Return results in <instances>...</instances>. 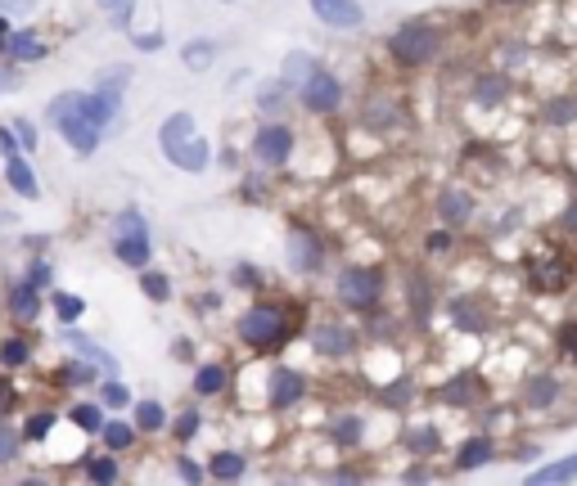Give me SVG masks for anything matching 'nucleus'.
Listing matches in <instances>:
<instances>
[{
  "mask_svg": "<svg viewBox=\"0 0 577 486\" xmlns=\"http://www.w3.org/2000/svg\"><path fill=\"white\" fill-rule=\"evenodd\" d=\"M50 122H55V131L68 140V149L82 154V158H91V154L104 145V131L86 118V91H59V95L50 100Z\"/></svg>",
  "mask_w": 577,
  "mask_h": 486,
  "instance_id": "obj_1",
  "label": "nucleus"
},
{
  "mask_svg": "<svg viewBox=\"0 0 577 486\" xmlns=\"http://www.w3.org/2000/svg\"><path fill=\"white\" fill-rule=\"evenodd\" d=\"M158 149H163V158H172L181 172H190V176H199V172H208V158H212V149H208V140L199 136V122L190 118V113H172L163 127H158Z\"/></svg>",
  "mask_w": 577,
  "mask_h": 486,
  "instance_id": "obj_2",
  "label": "nucleus"
},
{
  "mask_svg": "<svg viewBox=\"0 0 577 486\" xmlns=\"http://www.w3.org/2000/svg\"><path fill=\"white\" fill-rule=\"evenodd\" d=\"M235 333H239V342L253 347V351H280V347L288 342V333H294V324H288L284 306L257 302V306H248V311L239 315Z\"/></svg>",
  "mask_w": 577,
  "mask_h": 486,
  "instance_id": "obj_3",
  "label": "nucleus"
},
{
  "mask_svg": "<svg viewBox=\"0 0 577 486\" xmlns=\"http://www.w3.org/2000/svg\"><path fill=\"white\" fill-rule=\"evenodd\" d=\"M438 50H442V32L424 19H411L388 37V59L397 68H424V64L438 59Z\"/></svg>",
  "mask_w": 577,
  "mask_h": 486,
  "instance_id": "obj_4",
  "label": "nucleus"
},
{
  "mask_svg": "<svg viewBox=\"0 0 577 486\" xmlns=\"http://www.w3.org/2000/svg\"><path fill=\"white\" fill-rule=\"evenodd\" d=\"M334 293L343 306L352 311H370L379 297H384V275L375 266H343L339 279H334Z\"/></svg>",
  "mask_w": 577,
  "mask_h": 486,
  "instance_id": "obj_5",
  "label": "nucleus"
},
{
  "mask_svg": "<svg viewBox=\"0 0 577 486\" xmlns=\"http://www.w3.org/2000/svg\"><path fill=\"white\" fill-rule=\"evenodd\" d=\"M253 158H257V167L280 172L288 158H294V131L284 122H262L257 136H253Z\"/></svg>",
  "mask_w": 577,
  "mask_h": 486,
  "instance_id": "obj_6",
  "label": "nucleus"
},
{
  "mask_svg": "<svg viewBox=\"0 0 577 486\" xmlns=\"http://www.w3.org/2000/svg\"><path fill=\"white\" fill-rule=\"evenodd\" d=\"M528 279H532V288H541V293H559V288H568V279H573V261H568L559 248H541V252L528 261Z\"/></svg>",
  "mask_w": 577,
  "mask_h": 486,
  "instance_id": "obj_7",
  "label": "nucleus"
},
{
  "mask_svg": "<svg viewBox=\"0 0 577 486\" xmlns=\"http://www.w3.org/2000/svg\"><path fill=\"white\" fill-rule=\"evenodd\" d=\"M298 100L307 113H334L343 104V82L330 73V68H316L303 86H298Z\"/></svg>",
  "mask_w": 577,
  "mask_h": 486,
  "instance_id": "obj_8",
  "label": "nucleus"
},
{
  "mask_svg": "<svg viewBox=\"0 0 577 486\" xmlns=\"http://www.w3.org/2000/svg\"><path fill=\"white\" fill-rule=\"evenodd\" d=\"M303 396H307V378H303L298 369L275 365V369L266 374V405H271V410H288V405H298Z\"/></svg>",
  "mask_w": 577,
  "mask_h": 486,
  "instance_id": "obj_9",
  "label": "nucleus"
},
{
  "mask_svg": "<svg viewBox=\"0 0 577 486\" xmlns=\"http://www.w3.org/2000/svg\"><path fill=\"white\" fill-rule=\"evenodd\" d=\"M321 261H325V248L312 230H303V225L288 230V266H294V275H316Z\"/></svg>",
  "mask_w": 577,
  "mask_h": 486,
  "instance_id": "obj_10",
  "label": "nucleus"
},
{
  "mask_svg": "<svg viewBox=\"0 0 577 486\" xmlns=\"http://www.w3.org/2000/svg\"><path fill=\"white\" fill-rule=\"evenodd\" d=\"M312 14H316L325 28H339V32H357V28L366 23L361 0H312Z\"/></svg>",
  "mask_w": 577,
  "mask_h": 486,
  "instance_id": "obj_11",
  "label": "nucleus"
},
{
  "mask_svg": "<svg viewBox=\"0 0 577 486\" xmlns=\"http://www.w3.org/2000/svg\"><path fill=\"white\" fill-rule=\"evenodd\" d=\"M483 396H487V383H483V374H474V369H460V374H451V378L442 383V401L456 405V410L478 405Z\"/></svg>",
  "mask_w": 577,
  "mask_h": 486,
  "instance_id": "obj_12",
  "label": "nucleus"
},
{
  "mask_svg": "<svg viewBox=\"0 0 577 486\" xmlns=\"http://www.w3.org/2000/svg\"><path fill=\"white\" fill-rule=\"evenodd\" d=\"M113 257L131 270H145L149 257H154V243H149V230H118L113 239Z\"/></svg>",
  "mask_w": 577,
  "mask_h": 486,
  "instance_id": "obj_13",
  "label": "nucleus"
},
{
  "mask_svg": "<svg viewBox=\"0 0 577 486\" xmlns=\"http://www.w3.org/2000/svg\"><path fill=\"white\" fill-rule=\"evenodd\" d=\"M312 347L321 356H348V351H357V333L348 324H316L312 329Z\"/></svg>",
  "mask_w": 577,
  "mask_h": 486,
  "instance_id": "obj_14",
  "label": "nucleus"
},
{
  "mask_svg": "<svg viewBox=\"0 0 577 486\" xmlns=\"http://www.w3.org/2000/svg\"><path fill=\"white\" fill-rule=\"evenodd\" d=\"M469 216H474V199H469L465 190H442V194H438V221H442L447 230H460Z\"/></svg>",
  "mask_w": 577,
  "mask_h": 486,
  "instance_id": "obj_15",
  "label": "nucleus"
},
{
  "mask_svg": "<svg viewBox=\"0 0 577 486\" xmlns=\"http://www.w3.org/2000/svg\"><path fill=\"white\" fill-rule=\"evenodd\" d=\"M5 181H10V190H14L19 199H41V185H37V176H32V163H28L23 154H10V158H5Z\"/></svg>",
  "mask_w": 577,
  "mask_h": 486,
  "instance_id": "obj_16",
  "label": "nucleus"
},
{
  "mask_svg": "<svg viewBox=\"0 0 577 486\" xmlns=\"http://www.w3.org/2000/svg\"><path fill=\"white\" fill-rule=\"evenodd\" d=\"M492 459H496V441H492L487 432L469 437V441L456 450V468H460V473H474V468H483V464H492Z\"/></svg>",
  "mask_w": 577,
  "mask_h": 486,
  "instance_id": "obj_17",
  "label": "nucleus"
},
{
  "mask_svg": "<svg viewBox=\"0 0 577 486\" xmlns=\"http://www.w3.org/2000/svg\"><path fill=\"white\" fill-rule=\"evenodd\" d=\"M555 401H559V378L555 374H532L523 383V405L528 410H550Z\"/></svg>",
  "mask_w": 577,
  "mask_h": 486,
  "instance_id": "obj_18",
  "label": "nucleus"
},
{
  "mask_svg": "<svg viewBox=\"0 0 577 486\" xmlns=\"http://www.w3.org/2000/svg\"><path fill=\"white\" fill-rule=\"evenodd\" d=\"M10 315L14 320H41V288H32L28 279H19L14 288H10Z\"/></svg>",
  "mask_w": 577,
  "mask_h": 486,
  "instance_id": "obj_19",
  "label": "nucleus"
},
{
  "mask_svg": "<svg viewBox=\"0 0 577 486\" xmlns=\"http://www.w3.org/2000/svg\"><path fill=\"white\" fill-rule=\"evenodd\" d=\"M5 55L14 59V64H41L50 50H46V41H37L28 28H14V37H10V46H5Z\"/></svg>",
  "mask_w": 577,
  "mask_h": 486,
  "instance_id": "obj_20",
  "label": "nucleus"
},
{
  "mask_svg": "<svg viewBox=\"0 0 577 486\" xmlns=\"http://www.w3.org/2000/svg\"><path fill=\"white\" fill-rule=\"evenodd\" d=\"M55 383H68V387H95L100 383V369L82 356V360H64L59 369H55Z\"/></svg>",
  "mask_w": 577,
  "mask_h": 486,
  "instance_id": "obj_21",
  "label": "nucleus"
},
{
  "mask_svg": "<svg viewBox=\"0 0 577 486\" xmlns=\"http://www.w3.org/2000/svg\"><path fill=\"white\" fill-rule=\"evenodd\" d=\"M100 437H104V446H109L113 455H122V450H131V446H136L140 428H136V423H127V419H104Z\"/></svg>",
  "mask_w": 577,
  "mask_h": 486,
  "instance_id": "obj_22",
  "label": "nucleus"
},
{
  "mask_svg": "<svg viewBox=\"0 0 577 486\" xmlns=\"http://www.w3.org/2000/svg\"><path fill=\"white\" fill-rule=\"evenodd\" d=\"M226 383H230V369L217 365V360L194 369V392H199V396H217V392H226Z\"/></svg>",
  "mask_w": 577,
  "mask_h": 486,
  "instance_id": "obj_23",
  "label": "nucleus"
},
{
  "mask_svg": "<svg viewBox=\"0 0 577 486\" xmlns=\"http://www.w3.org/2000/svg\"><path fill=\"white\" fill-rule=\"evenodd\" d=\"M312 73H316V59H312V55H303V50H294V55L284 59V73H280V82L298 91V86H303Z\"/></svg>",
  "mask_w": 577,
  "mask_h": 486,
  "instance_id": "obj_24",
  "label": "nucleus"
},
{
  "mask_svg": "<svg viewBox=\"0 0 577 486\" xmlns=\"http://www.w3.org/2000/svg\"><path fill=\"white\" fill-rule=\"evenodd\" d=\"M0 365H5V369H23V365H32V342H28V338H19V333H10L5 342H0Z\"/></svg>",
  "mask_w": 577,
  "mask_h": 486,
  "instance_id": "obj_25",
  "label": "nucleus"
},
{
  "mask_svg": "<svg viewBox=\"0 0 577 486\" xmlns=\"http://www.w3.org/2000/svg\"><path fill=\"white\" fill-rule=\"evenodd\" d=\"M451 320H456L460 329H469V333H483V329H487L483 306H478V302H469V297H456V302H451Z\"/></svg>",
  "mask_w": 577,
  "mask_h": 486,
  "instance_id": "obj_26",
  "label": "nucleus"
},
{
  "mask_svg": "<svg viewBox=\"0 0 577 486\" xmlns=\"http://www.w3.org/2000/svg\"><path fill=\"white\" fill-rule=\"evenodd\" d=\"M131 423H136L140 432H163V428H167V410H163V401H136Z\"/></svg>",
  "mask_w": 577,
  "mask_h": 486,
  "instance_id": "obj_27",
  "label": "nucleus"
},
{
  "mask_svg": "<svg viewBox=\"0 0 577 486\" xmlns=\"http://www.w3.org/2000/svg\"><path fill=\"white\" fill-rule=\"evenodd\" d=\"M573 477H577V455H568V459H559V464H546V468H537V473H528V482H532V486L573 482Z\"/></svg>",
  "mask_w": 577,
  "mask_h": 486,
  "instance_id": "obj_28",
  "label": "nucleus"
},
{
  "mask_svg": "<svg viewBox=\"0 0 577 486\" xmlns=\"http://www.w3.org/2000/svg\"><path fill=\"white\" fill-rule=\"evenodd\" d=\"M510 95V82L501 77V73H483L478 82H474V100L478 104H501Z\"/></svg>",
  "mask_w": 577,
  "mask_h": 486,
  "instance_id": "obj_29",
  "label": "nucleus"
},
{
  "mask_svg": "<svg viewBox=\"0 0 577 486\" xmlns=\"http://www.w3.org/2000/svg\"><path fill=\"white\" fill-rule=\"evenodd\" d=\"M244 455H235V450H221V455H212V464H208V477H217V482H235V477H244Z\"/></svg>",
  "mask_w": 577,
  "mask_h": 486,
  "instance_id": "obj_30",
  "label": "nucleus"
},
{
  "mask_svg": "<svg viewBox=\"0 0 577 486\" xmlns=\"http://www.w3.org/2000/svg\"><path fill=\"white\" fill-rule=\"evenodd\" d=\"M212 55H217V41H185V46H181V59H185L190 73L212 68Z\"/></svg>",
  "mask_w": 577,
  "mask_h": 486,
  "instance_id": "obj_31",
  "label": "nucleus"
},
{
  "mask_svg": "<svg viewBox=\"0 0 577 486\" xmlns=\"http://www.w3.org/2000/svg\"><path fill=\"white\" fill-rule=\"evenodd\" d=\"M68 342H73V347H82V356H86L100 374H113V369H118V360H113L100 342H91V338H82V333H68Z\"/></svg>",
  "mask_w": 577,
  "mask_h": 486,
  "instance_id": "obj_32",
  "label": "nucleus"
},
{
  "mask_svg": "<svg viewBox=\"0 0 577 486\" xmlns=\"http://www.w3.org/2000/svg\"><path fill=\"white\" fill-rule=\"evenodd\" d=\"M95 5L109 14L113 32H131V14H136V0H95Z\"/></svg>",
  "mask_w": 577,
  "mask_h": 486,
  "instance_id": "obj_33",
  "label": "nucleus"
},
{
  "mask_svg": "<svg viewBox=\"0 0 577 486\" xmlns=\"http://www.w3.org/2000/svg\"><path fill=\"white\" fill-rule=\"evenodd\" d=\"M140 293H145L149 302H167V297H172V279H167L163 270H149V266H145V270H140Z\"/></svg>",
  "mask_w": 577,
  "mask_h": 486,
  "instance_id": "obj_34",
  "label": "nucleus"
},
{
  "mask_svg": "<svg viewBox=\"0 0 577 486\" xmlns=\"http://www.w3.org/2000/svg\"><path fill=\"white\" fill-rule=\"evenodd\" d=\"M406 297H411L415 315H420V320H429V306H433V288H429V275H411V284H406Z\"/></svg>",
  "mask_w": 577,
  "mask_h": 486,
  "instance_id": "obj_35",
  "label": "nucleus"
},
{
  "mask_svg": "<svg viewBox=\"0 0 577 486\" xmlns=\"http://www.w3.org/2000/svg\"><path fill=\"white\" fill-rule=\"evenodd\" d=\"M50 302H55V315H59L64 324H77V320L86 315V302H82L77 293H59V288H55V297H50Z\"/></svg>",
  "mask_w": 577,
  "mask_h": 486,
  "instance_id": "obj_36",
  "label": "nucleus"
},
{
  "mask_svg": "<svg viewBox=\"0 0 577 486\" xmlns=\"http://www.w3.org/2000/svg\"><path fill=\"white\" fill-rule=\"evenodd\" d=\"M73 423H77L82 432H100V428H104V405H100V401L73 405Z\"/></svg>",
  "mask_w": 577,
  "mask_h": 486,
  "instance_id": "obj_37",
  "label": "nucleus"
},
{
  "mask_svg": "<svg viewBox=\"0 0 577 486\" xmlns=\"http://www.w3.org/2000/svg\"><path fill=\"white\" fill-rule=\"evenodd\" d=\"M361 432H366V428H361L357 414H343V419L330 423V437H334L339 446H361Z\"/></svg>",
  "mask_w": 577,
  "mask_h": 486,
  "instance_id": "obj_38",
  "label": "nucleus"
},
{
  "mask_svg": "<svg viewBox=\"0 0 577 486\" xmlns=\"http://www.w3.org/2000/svg\"><path fill=\"white\" fill-rule=\"evenodd\" d=\"M82 473H86L91 482H118V473H122V468H118L113 450H109V455H95V459H86V464H82Z\"/></svg>",
  "mask_w": 577,
  "mask_h": 486,
  "instance_id": "obj_39",
  "label": "nucleus"
},
{
  "mask_svg": "<svg viewBox=\"0 0 577 486\" xmlns=\"http://www.w3.org/2000/svg\"><path fill=\"white\" fill-rule=\"evenodd\" d=\"M257 113H262V118H280V113H284V82L257 91Z\"/></svg>",
  "mask_w": 577,
  "mask_h": 486,
  "instance_id": "obj_40",
  "label": "nucleus"
},
{
  "mask_svg": "<svg viewBox=\"0 0 577 486\" xmlns=\"http://www.w3.org/2000/svg\"><path fill=\"white\" fill-rule=\"evenodd\" d=\"M127 401H131V387H127V383H118V378L100 383V405H109V410H127Z\"/></svg>",
  "mask_w": 577,
  "mask_h": 486,
  "instance_id": "obj_41",
  "label": "nucleus"
},
{
  "mask_svg": "<svg viewBox=\"0 0 577 486\" xmlns=\"http://www.w3.org/2000/svg\"><path fill=\"white\" fill-rule=\"evenodd\" d=\"M406 441H411V450H415V455H420V459H424V455H433V450H438V432H433V428H429V423H415V428H411V432H406Z\"/></svg>",
  "mask_w": 577,
  "mask_h": 486,
  "instance_id": "obj_42",
  "label": "nucleus"
},
{
  "mask_svg": "<svg viewBox=\"0 0 577 486\" xmlns=\"http://www.w3.org/2000/svg\"><path fill=\"white\" fill-rule=\"evenodd\" d=\"M19 446H23V432L10 428V423H0V468L19 459Z\"/></svg>",
  "mask_w": 577,
  "mask_h": 486,
  "instance_id": "obj_43",
  "label": "nucleus"
},
{
  "mask_svg": "<svg viewBox=\"0 0 577 486\" xmlns=\"http://www.w3.org/2000/svg\"><path fill=\"white\" fill-rule=\"evenodd\" d=\"M55 423H59V414H55V410H41V414H32V419H28L23 437H28V441H46Z\"/></svg>",
  "mask_w": 577,
  "mask_h": 486,
  "instance_id": "obj_44",
  "label": "nucleus"
},
{
  "mask_svg": "<svg viewBox=\"0 0 577 486\" xmlns=\"http://www.w3.org/2000/svg\"><path fill=\"white\" fill-rule=\"evenodd\" d=\"M577 118V100H550L546 104V122L550 127H564V122H573Z\"/></svg>",
  "mask_w": 577,
  "mask_h": 486,
  "instance_id": "obj_45",
  "label": "nucleus"
},
{
  "mask_svg": "<svg viewBox=\"0 0 577 486\" xmlns=\"http://www.w3.org/2000/svg\"><path fill=\"white\" fill-rule=\"evenodd\" d=\"M199 428H203V414H199V410H185V414L176 419V428H172V432H176V441H194V437H199Z\"/></svg>",
  "mask_w": 577,
  "mask_h": 486,
  "instance_id": "obj_46",
  "label": "nucleus"
},
{
  "mask_svg": "<svg viewBox=\"0 0 577 486\" xmlns=\"http://www.w3.org/2000/svg\"><path fill=\"white\" fill-rule=\"evenodd\" d=\"M555 347H559L568 360H577V320H564V324H559V333H555Z\"/></svg>",
  "mask_w": 577,
  "mask_h": 486,
  "instance_id": "obj_47",
  "label": "nucleus"
},
{
  "mask_svg": "<svg viewBox=\"0 0 577 486\" xmlns=\"http://www.w3.org/2000/svg\"><path fill=\"white\" fill-rule=\"evenodd\" d=\"M50 279H55V266H50V261H46V257H37V261H32V266H28V284H32V288H41V293H46V288H50Z\"/></svg>",
  "mask_w": 577,
  "mask_h": 486,
  "instance_id": "obj_48",
  "label": "nucleus"
},
{
  "mask_svg": "<svg viewBox=\"0 0 577 486\" xmlns=\"http://www.w3.org/2000/svg\"><path fill=\"white\" fill-rule=\"evenodd\" d=\"M19 410V387L5 378V374H0V419H10Z\"/></svg>",
  "mask_w": 577,
  "mask_h": 486,
  "instance_id": "obj_49",
  "label": "nucleus"
},
{
  "mask_svg": "<svg viewBox=\"0 0 577 486\" xmlns=\"http://www.w3.org/2000/svg\"><path fill=\"white\" fill-rule=\"evenodd\" d=\"M127 82H131V68H127V64H118V68H104V73L95 77V86H118V91H127Z\"/></svg>",
  "mask_w": 577,
  "mask_h": 486,
  "instance_id": "obj_50",
  "label": "nucleus"
},
{
  "mask_svg": "<svg viewBox=\"0 0 577 486\" xmlns=\"http://www.w3.org/2000/svg\"><path fill=\"white\" fill-rule=\"evenodd\" d=\"M10 131H14V136H19V145H23V149H28V154H32V149H37V127H32V122H28V118H19V122H14V127H10Z\"/></svg>",
  "mask_w": 577,
  "mask_h": 486,
  "instance_id": "obj_51",
  "label": "nucleus"
},
{
  "mask_svg": "<svg viewBox=\"0 0 577 486\" xmlns=\"http://www.w3.org/2000/svg\"><path fill=\"white\" fill-rule=\"evenodd\" d=\"M176 473H181L185 482H203V477H208V468H199L190 455H176Z\"/></svg>",
  "mask_w": 577,
  "mask_h": 486,
  "instance_id": "obj_52",
  "label": "nucleus"
},
{
  "mask_svg": "<svg viewBox=\"0 0 577 486\" xmlns=\"http://www.w3.org/2000/svg\"><path fill=\"white\" fill-rule=\"evenodd\" d=\"M424 248H429V252H447V248H451V230H433V234L424 239Z\"/></svg>",
  "mask_w": 577,
  "mask_h": 486,
  "instance_id": "obj_53",
  "label": "nucleus"
},
{
  "mask_svg": "<svg viewBox=\"0 0 577 486\" xmlns=\"http://www.w3.org/2000/svg\"><path fill=\"white\" fill-rule=\"evenodd\" d=\"M19 82H23V77H19L14 68H5V64H0V95H10V91H19Z\"/></svg>",
  "mask_w": 577,
  "mask_h": 486,
  "instance_id": "obj_54",
  "label": "nucleus"
},
{
  "mask_svg": "<svg viewBox=\"0 0 577 486\" xmlns=\"http://www.w3.org/2000/svg\"><path fill=\"white\" fill-rule=\"evenodd\" d=\"M37 0H0V14H28Z\"/></svg>",
  "mask_w": 577,
  "mask_h": 486,
  "instance_id": "obj_55",
  "label": "nucleus"
},
{
  "mask_svg": "<svg viewBox=\"0 0 577 486\" xmlns=\"http://www.w3.org/2000/svg\"><path fill=\"white\" fill-rule=\"evenodd\" d=\"M0 154H5V158H10V154H19V136H14L10 127H0Z\"/></svg>",
  "mask_w": 577,
  "mask_h": 486,
  "instance_id": "obj_56",
  "label": "nucleus"
},
{
  "mask_svg": "<svg viewBox=\"0 0 577 486\" xmlns=\"http://www.w3.org/2000/svg\"><path fill=\"white\" fill-rule=\"evenodd\" d=\"M235 275H239V284H244V288H257V284H262L253 266H235Z\"/></svg>",
  "mask_w": 577,
  "mask_h": 486,
  "instance_id": "obj_57",
  "label": "nucleus"
},
{
  "mask_svg": "<svg viewBox=\"0 0 577 486\" xmlns=\"http://www.w3.org/2000/svg\"><path fill=\"white\" fill-rule=\"evenodd\" d=\"M559 230H564V234H577V203H573V208L559 216Z\"/></svg>",
  "mask_w": 577,
  "mask_h": 486,
  "instance_id": "obj_58",
  "label": "nucleus"
},
{
  "mask_svg": "<svg viewBox=\"0 0 577 486\" xmlns=\"http://www.w3.org/2000/svg\"><path fill=\"white\" fill-rule=\"evenodd\" d=\"M136 50H145V55H149V50H163V37H158V32H154V37H136Z\"/></svg>",
  "mask_w": 577,
  "mask_h": 486,
  "instance_id": "obj_59",
  "label": "nucleus"
},
{
  "mask_svg": "<svg viewBox=\"0 0 577 486\" xmlns=\"http://www.w3.org/2000/svg\"><path fill=\"white\" fill-rule=\"evenodd\" d=\"M10 37H14V28H10V19H5V14H0V55H5Z\"/></svg>",
  "mask_w": 577,
  "mask_h": 486,
  "instance_id": "obj_60",
  "label": "nucleus"
},
{
  "mask_svg": "<svg viewBox=\"0 0 577 486\" xmlns=\"http://www.w3.org/2000/svg\"><path fill=\"white\" fill-rule=\"evenodd\" d=\"M176 360H190V338H176Z\"/></svg>",
  "mask_w": 577,
  "mask_h": 486,
  "instance_id": "obj_61",
  "label": "nucleus"
},
{
  "mask_svg": "<svg viewBox=\"0 0 577 486\" xmlns=\"http://www.w3.org/2000/svg\"><path fill=\"white\" fill-rule=\"evenodd\" d=\"M496 5H528V0H496Z\"/></svg>",
  "mask_w": 577,
  "mask_h": 486,
  "instance_id": "obj_62",
  "label": "nucleus"
},
{
  "mask_svg": "<svg viewBox=\"0 0 577 486\" xmlns=\"http://www.w3.org/2000/svg\"><path fill=\"white\" fill-rule=\"evenodd\" d=\"M221 5H235V0H221Z\"/></svg>",
  "mask_w": 577,
  "mask_h": 486,
  "instance_id": "obj_63",
  "label": "nucleus"
}]
</instances>
